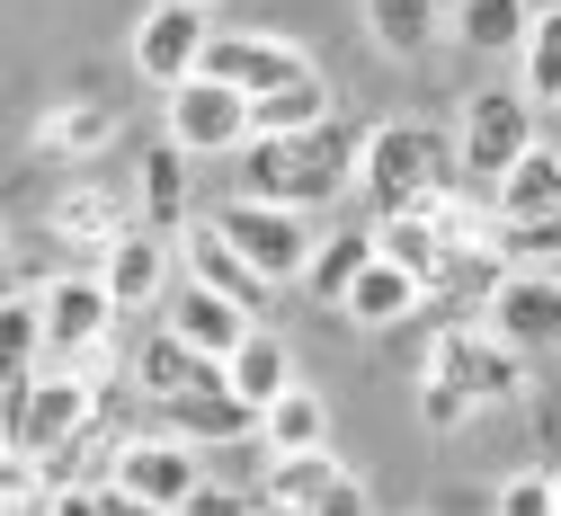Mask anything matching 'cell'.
I'll return each instance as SVG.
<instances>
[{
  "mask_svg": "<svg viewBox=\"0 0 561 516\" xmlns=\"http://www.w3.org/2000/svg\"><path fill=\"white\" fill-rule=\"evenodd\" d=\"M535 19H543L535 0H463V10H455V36H463V54L500 62V54H526Z\"/></svg>",
  "mask_w": 561,
  "mask_h": 516,
  "instance_id": "cell-19",
  "label": "cell"
},
{
  "mask_svg": "<svg viewBox=\"0 0 561 516\" xmlns=\"http://www.w3.org/2000/svg\"><path fill=\"white\" fill-rule=\"evenodd\" d=\"M375 259L410 267L419 285H437V267L455 259V241H446V223H437V214H383V223H375Z\"/></svg>",
  "mask_w": 561,
  "mask_h": 516,
  "instance_id": "cell-24",
  "label": "cell"
},
{
  "mask_svg": "<svg viewBox=\"0 0 561 516\" xmlns=\"http://www.w3.org/2000/svg\"><path fill=\"white\" fill-rule=\"evenodd\" d=\"M490 205H500V223H543V214H561V134H543L535 152L490 187Z\"/></svg>",
  "mask_w": 561,
  "mask_h": 516,
  "instance_id": "cell-18",
  "label": "cell"
},
{
  "mask_svg": "<svg viewBox=\"0 0 561 516\" xmlns=\"http://www.w3.org/2000/svg\"><path fill=\"white\" fill-rule=\"evenodd\" d=\"M250 507H259V498H241V490H196L179 516H250Z\"/></svg>",
  "mask_w": 561,
  "mask_h": 516,
  "instance_id": "cell-38",
  "label": "cell"
},
{
  "mask_svg": "<svg viewBox=\"0 0 561 516\" xmlns=\"http://www.w3.org/2000/svg\"><path fill=\"white\" fill-rule=\"evenodd\" d=\"M339 490V455L321 446V455H267V481H259V498H276V507H321Z\"/></svg>",
  "mask_w": 561,
  "mask_h": 516,
  "instance_id": "cell-31",
  "label": "cell"
},
{
  "mask_svg": "<svg viewBox=\"0 0 561 516\" xmlns=\"http://www.w3.org/2000/svg\"><path fill=\"white\" fill-rule=\"evenodd\" d=\"M116 481H125L134 498H152V507L179 516V507L205 490V463H196V446H179V436H134L125 463H116Z\"/></svg>",
  "mask_w": 561,
  "mask_h": 516,
  "instance_id": "cell-15",
  "label": "cell"
},
{
  "mask_svg": "<svg viewBox=\"0 0 561 516\" xmlns=\"http://www.w3.org/2000/svg\"><path fill=\"white\" fill-rule=\"evenodd\" d=\"M161 330H170L179 347H196V356H224V365H232V356L250 347V330H259V321H250L241 303H224L215 285L179 276V285H170V303H161Z\"/></svg>",
  "mask_w": 561,
  "mask_h": 516,
  "instance_id": "cell-12",
  "label": "cell"
},
{
  "mask_svg": "<svg viewBox=\"0 0 561 516\" xmlns=\"http://www.w3.org/2000/svg\"><path fill=\"white\" fill-rule=\"evenodd\" d=\"M45 232H54L62 250H81V259L107 267V250L125 241V196H116V187H62L54 214H45Z\"/></svg>",
  "mask_w": 561,
  "mask_h": 516,
  "instance_id": "cell-16",
  "label": "cell"
},
{
  "mask_svg": "<svg viewBox=\"0 0 561 516\" xmlns=\"http://www.w3.org/2000/svg\"><path fill=\"white\" fill-rule=\"evenodd\" d=\"M224 375H232V392H241V401H250V410L267 418L276 401L295 392V347L276 339V330H250V347H241V356L224 365Z\"/></svg>",
  "mask_w": 561,
  "mask_h": 516,
  "instance_id": "cell-23",
  "label": "cell"
},
{
  "mask_svg": "<svg viewBox=\"0 0 561 516\" xmlns=\"http://www.w3.org/2000/svg\"><path fill=\"white\" fill-rule=\"evenodd\" d=\"M187 10H215V0H187Z\"/></svg>",
  "mask_w": 561,
  "mask_h": 516,
  "instance_id": "cell-39",
  "label": "cell"
},
{
  "mask_svg": "<svg viewBox=\"0 0 561 516\" xmlns=\"http://www.w3.org/2000/svg\"><path fill=\"white\" fill-rule=\"evenodd\" d=\"M552 134H561V107H552Z\"/></svg>",
  "mask_w": 561,
  "mask_h": 516,
  "instance_id": "cell-40",
  "label": "cell"
},
{
  "mask_svg": "<svg viewBox=\"0 0 561 516\" xmlns=\"http://www.w3.org/2000/svg\"><path fill=\"white\" fill-rule=\"evenodd\" d=\"M552 481H561V463H552Z\"/></svg>",
  "mask_w": 561,
  "mask_h": 516,
  "instance_id": "cell-41",
  "label": "cell"
},
{
  "mask_svg": "<svg viewBox=\"0 0 561 516\" xmlns=\"http://www.w3.org/2000/svg\"><path fill=\"white\" fill-rule=\"evenodd\" d=\"M481 330H500L517 356H552L561 347V276L508 267V285H500V303L481 312Z\"/></svg>",
  "mask_w": 561,
  "mask_h": 516,
  "instance_id": "cell-11",
  "label": "cell"
},
{
  "mask_svg": "<svg viewBox=\"0 0 561 516\" xmlns=\"http://www.w3.org/2000/svg\"><path fill=\"white\" fill-rule=\"evenodd\" d=\"M366 267H375V223H357V232H321V259H312L304 294H312V303H347Z\"/></svg>",
  "mask_w": 561,
  "mask_h": 516,
  "instance_id": "cell-25",
  "label": "cell"
},
{
  "mask_svg": "<svg viewBox=\"0 0 561 516\" xmlns=\"http://www.w3.org/2000/svg\"><path fill=\"white\" fill-rule=\"evenodd\" d=\"M170 142L187 161H215V152H250L259 142V107L241 90H224L215 71H196V81L170 90Z\"/></svg>",
  "mask_w": 561,
  "mask_h": 516,
  "instance_id": "cell-7",
  "label": "cell"
},
{
  "mask_svg": "<svg viewBox=\"0 0 561 516\" xmlns=\"http://www.w3.org/2000/svg\"><path fill=\"white\" fill-rule=\"evenodd\" d=\"M321 125H339V99H330L321 71L295 81V90H276V99H259V134L267 142H295V134H321Z\"/></svg>",
  "mask_w": 561,
  "mask_h": 516,
  "instance_id": "cell-29",
  "label": "cell"
},
{
  "mask_svg": "<svg viewBox=\"0 0 561 516\" xmlns=\"http://www.w3.org/2000/svg\"><path fill=\"white\" fill-rule=\"evenodd\" d=\"M357 187L375 205V223L383 214H437V205H455L472 187L463 179V142L437 134V125H375L366 161H357Z\"/></svg>",
  "mask_w": 561,
  "mask_h": 516,
  "instance_id": "cell-1",
  "label": "cell"
},
{
  "mask_svg": "<svg viewBox=\"0 0 561 516\" xmlns=\"http://www.w3.org/2000/svg\"><path fill=\"white\" fill-rule=\"evenodd\" d=\"M517 71H526V99L535 107H561V0H552V10L535 19V36H526V54H517Z\"/></svg>",
  "mask_w": 561,
  "mask_h": 516,
  "instance_id": "cell-33",
  "label": "cell"
},
{
  "mask_svg": "<svg viewBox=\"0 0 561 516\" xmlns=\"http://www.w3.org/2000/svg\"><path fill=\"white\" fill-rule=\"evenodd\" d=\"M161 436H179V446H224V436H259V410L241 392H196V401L161 410Z\"/></svg>",
  "mask_w": 561,
  "mask_h": 516,
  "instance_id": "cell-22",
  "label": "cell"
},
{
  "mask_svg": "<svg viewBox=\"0 0 561 516\" xmlns=\"http://www.w3.org/2000/svg\"><path fill=\"white\" fill-rule=\"evenodd\" d=\"M419 303H428V285H419L410 267H392V259H375V267L357 276V294H347L339 312L357 321V330H401V321H410Z\"/></svg>",
  "mask_w": 561,
  "mask_h": 516,
  "instance_id": "cell-20",
  "label": "cell"
},
{
  "mask_svg": "<svg viewBox=\"0 0 561 516\" xmlns=\"http://www.w3.org/2000/svg\"><path fill=\"white\" fill-rule=\"evenodd\" d=\"M481 401L463 392V383H446V375H419V418H428V427H463Z\"/></svg>",
  "mask_w": 561,
  "mask_h": 516,
  "instance_id": "cell-35",
  "label": "cell"
},
{
  "mask_svg": "<svg viewBox=\"0 0 561 516\" xmlns=\"http://www.w3.org/2000/svg\"><path fill=\"white\" fill-rule=\"evenodd\" d=\"M455 142H463V179H472V187H500L535 142H543V134H535V99H526V90H472Z\"/></svg>",
  "mask_w": 561,
  "mask_h": 516,
  "instance_id": "cell-6",
  "label": "cell"
},
{
  "mask_svg": "<svg viewBox=\"0 0 561 516\" xmlns=\"http://www.w3.org/2000/svg\"><path fill=\"white\" fill-rule=\"evenodd\" d=\"M312 516H375V498H366V481H357V472H339V490H330Z\"/></svg>",
  "mask_w": 561,
  "mask_h": 516,
  "instance_id": "cell-37",
  "label": "cell"
},
{
  "mask_svg": "<svg viewBox=\"0 0 561 516\" xmlns=\"http://www.w3.org/2000/svg\"><path fill=\"white\" fill-rule=\"evenodd\" d=\"M259 446H267V455H321V446H330V401L295 383L286 401L259 418Z\"/></svg>",
  "mask_w": 561,
  "mask_h": 516,
  "instance_id": "cell-27",
  "label": "cell"
},
{
  "mask_svg": "<svg viewBox=\"0 0 561 516\" xmlns=\"http://www.w3.org/2000/svg\"><path fill=\"white\" fill-rule=\"evenodd\" d=\"M116 294L99 267H72V276H45V356L54 365H99L116 347Z\"/></svg>",
  "mask_w": 561,
  "mask_h": 516,
  "instance_id": "cell-5",
  "label": "cell"
},
{
  "mask_svg": "<svg viewBox=\"0 0 561 516\" xmlns=\"http://www.w3.org/2000/svg\"><path fill=\"white\" fill-rule=\"evenodd\" d=\"M366 36L383 45V54H428L437 45V0H366Z\"/></svg>",
  "mask_w": 561,
  "mask_h": 516,
  "instance_id": "cell-32",
  "label": "cell"
},
{
  "mask_svg": "<svg viewBox=\"0 0 561 516\" xmlns=\"http://www.w3.org/2000/svg\"><path fill=\"white\" fill-rule=\"evenodd\" d=\"M490 250H500L508 267H561V214H543V223H500V241H490Z\"/></svg>",
  "mask_w": 561,
  "mask_h": 516,
  "instance_id": "cell-34",
  "label": "cell"
},
{
  "mask_svg": "<svg viewBox=\"0 0 561 516\" xmlns=\"http://www.w3.org/2000/svg\"><path fill=\"white\" fill-rule=\"evenodd\" d=\"M134 205H144V232H179V214H187V152H179V142L144 152V170H134Z\"/></svg>",
  "mask_w": 561,
  "mask_h": 516,
  "instance_id": "cell-26",
  "label": "cell"
},
{
  "mask_svg": "<svg viewBox=\"0 0 561 516\" xmlns=\"http://www.w3.org/2000/svg\"><path fill=\"white\" fill-rule=\"evenodd\" d=\"M179 276L215 285L224 303H241L250 321L267 312V294H276V285H267V276H259V267H250V259H241L232 241H224V223H187V232H179Z\"/></svg>",
  "mask_w": 561,
  "mask_h": 516,
  "instance_id": "cell-14",
  "label": "cell"
},
{
  "mask_svg": "<svg viewBox=\"0 0 561 516\" xmlns=\"http://www.w3.org/2000/svg\"><path fill=\"white\" fill-rule=\"evenodd\" d=\"M99 410H107L99 375H36V383H19L10 392V455H36V463L62 455Z\"/></svg>",
  "mask_w": 561,
  "mask_h": 516,
  "instance_id": "cell-4",
  "label": "cell"
},
{
  "mask_svg": "<svg viewBox=\"0 0 561 516\" xmlns=\"http://www.w3.org/2000/svg\"><path fill=\"white\" fill-rule=\"evenodd\" d=\"M116 134H125V107H99V99H81V107H62V116H45V125H36V152L72 161V152H107Z\"/></svg>",
  "mask_w": 561,
  "mask_h": 516,
  "instance_id": "cell-30",
  "label": "cell"
},
{
  "mask_svg": "<svg viewBox=\"0 0 561 516\" xmlns=\"http://www.w3.org/2000/svg\"><path fill=\"white\" fill-rule=\"evenodd\" d=\"M205 71H215L224 90H241V99L259 107V99H276V90L312 81V54H304L295 36H259V27H241V36H215V54H205Z\"/></svg>",
  "mask_w": 561,
  "mask_h": 516,
  "instance_id": "cell-10",
  "label": "cell"
},
{
  "mask_svg": "<svg viewBox=\"0 0 561 516\" xmlns=\"http://www.w3.org/2000/svg\"><path fill=\"white\" fill-rule=\"evenodd\" d=\"M36 356H45V285H10V303H0V365H10V392L36 383Z\"/></svg>",
  "mask_w": 561,
  "mask_h": 516,
  "instance_id": "cell-28",
  "label": "cell"
},
{
  "mask_svg": "<svg viewBox=\"0 0 561 516\" xmlns=\"http://www.w3.org/2000/svg\"><path fill=\"white\" fill-rule=\"evenodd\" d=\"M500 516H561V481L552 472H517L500 490Z\"/></svg>",
  "mask_w": 561,
  "mask_h": 516,
  "instance_id": "cell-36",
  "label": "cell"
},
{
  "mask_svg": "<svg viewBox=\"0 0 561 516\" xmlns=\"http://www.w3.org/2000/svg\"><path fill=\"white\" fill-rule=\"evenodd\" d=\"M428 375L463 383L481 410H490V401H526V356H517L500 330H463V321H446L437 347H428Z\"/></svg>",
  "mask_w": 561,
  "mask_h": 516,
  "instance_id": "cell-8",
  "label": "cell"
},
{
  "mask_svg": "<svg viewBox=\"0 0 561 516\" xmlns=\"http://www.w3.org/2000/svg\"><path fill=\"white\" fill-rule=\"evenodd\" d=\"M99 276H107V294H116V312L170 303V285H179V276H170V241H161V232H125V241L107 250V267H99Z\"/></svg>",
  "mask_w": 561,
  "mask_h": 516,
  "instance_id": "cell-17",
  "label": "cell"
},
{
  "mask_svg": "<svg viewBox=\"0 0 561 516\" xmlns=\"http://www.w3.org/2000/svg\"><path fill=\"white\" fill-rule=\"evenodd\" d=\"M224 241L267 276V285H304L312 276V259H321V232H312V214H295V205H259V196H232L224 214Z\"/></svg>",
  "mask_w": 561,
  "mask_h": 516,
  "instance_id": "cell-3",
  "label": "cell"
},
{
  "mask_svg": "<svg viewBox=\"0 0 561 516\" xmlns=\"http://www.w3.org/2000/svg\"><path fill=\"white\" fill-rule=\"evenodd\" d=\"M357 161H366V134L347 125H321V134H295V142H250L241 152V196L259 205H295V214H321L357 187Z\"/></svg>",
  "mask_w": 561,
  "mask_h": 516,
  "instance_id": "cell-2",
  "label": "cell"
},
{
  "mask_svg": "<svg viewBox=\"0 0 561 516\" xmlns=\"http://www.w3.org/2000/svg\"><path fill=\"white\" fill-rule=\"evenodd\" d=\"M500 285H508V259H500V250H455V259L437 267V285H428V303H437L446 321H463V312H490V303H500Z\"/></svg>",
  "mask_w": 561,
  "mask_h": 516,
  "instance_id": "cell-21",
  "label": "cell"
},
{
  "mask_svg": "<svg viewBox=\"0 0 561 516\" xmlns=\"http://www.w3.org/2000/svg\"><path fill=\"white\" fill-rule=\"evenodd\" d=\"M205 54H215V19H205V10H187V0H161V10L134 27V71H144L161 99H170L179 81H196V71H205Z\"/></svg>",
  "mask_w": 561,
  "mask_h": 516,
  "instance_id": "cell-9",
  "label": "cell"
},
{
  "mask_svg": "<svg viewBox=\"0 0 561 516\" xmlns=\"http://www.w3.org/2000/svg\"><path fill=\"white\" fill-rule=\"evenodd\" d=\"M134 392H144L152 410H170V401H196V392H232V375H224V356H196L170 330H152L144 347H134Z\"/></svg>",
  "mask_w": 561,
  "mask_h": 516,
  "instance_id": "cell-13",
  "label": "cell"
}]
</instances>
